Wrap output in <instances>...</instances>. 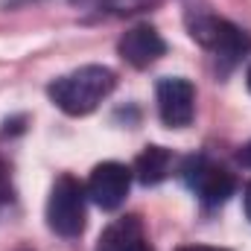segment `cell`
Wrapping results in <instances>:
<instances>
[{
    "label": "cell",
    "instance_id": "cell-15",
    "mask_svg": "<svg viewBox=\"0 0 251 251\" xmlns=\"http://www.w3.org/2000/svg\"><path fill=\"white\" fill-rule=\"evenodd\" d=\"M246 82H249V91H251V67H249V73H246Z\"/></svg>",
    "mask_w": 251,
    "mask_h": 251
},
{
    "label": "cell",
    "instance_id": "cell-3",
    "mask_svg": "<svg viewBox=\"0 0 251 251\" xmlns=\"http://www.w3.org/2000/svg\"><path fill=\"white\" fill-rule=\"evenodd\" d=\"M85 184H79L73 176H59L47 199V225L59 237H79L85 231Z\"/></svg>",
    "mask_w": 251,
    "mask_h": 251
},
{
    "label": "cell",
    "instance_id": "cell-12",
    "mask_svg": "<svg viewBox=\"0 0 251 251\" xmlns=\"http://www.w3.org/2000/svg\"><path fill=\"white\" fill-rule=\"evenodd\" d=\"M178 251H228V249H213V246H181Z\"/></svg>",
    "mask_w": 251,
    "mask_h": 251
},
{
    "label": "cell",
    "instance_id": "cell-13",
    "mask_svg": "<svg viewBox=\"0 0 251 251\" xmlns=\"http://www.w3.org/2000/svg\"><path fill=\"white\" fill-rule=\"evenodd\" d=\"M240 161H243L246 167H251V143H249V146H243V152H240Z\"/></svg>",
    "mask_w": 251,
    "mask_h": 251
},
{
    "label": "cell",
    "instance_id": "cell-7",
    "mask_svg": "<svg viewBox=\"0 0 251 251\" xmlns=\"http://www.w3.org/2000/svg\"><path fill=\"white\" fill-rule=\"evenodd\" d=\"M117 50H120L123 62H128L131 67L140 70V67L155 64L164 53H167V41L161 38V32H158L155 26L140 24V26H131L123 38H120Z\"/></svg>",
    "mask_w": 251,
    "mask_h": 251
},
{
    "label": "cell",
    "instance_id": "cell-14",
    "mask_svg": "<svg viewBox=\"0 0 251 251\" xmlns=\"http://www.w3.org/2000/svg\"><path fill=\"white\" fill-rule=\"evenodd\" d=\"M6 6H21V3H29V0H3Z\"/></svg>",
    "mask_w": 251,
    "mask_h": 251
},
{
    "label": "cell",
    "instance_id": "cell-11",
    "mask_svg": "<svg viewBox=\"0 0 251 251\" xmlns=\"http://www.w3.org/2000/svg\"><path fill=\"white\" fill-rule=\"evenodd\" d=\"M243 204H246V216L251 219V181L246 184V193H243Z\"/></svg>",
    "mask_w": 251,
    "mask_h": 251
},
{
    "label": "cell",
    "instance_id": "cell-10",
    "mask_svg": "<svg viewBox=\"0 0 251 251\" xmlns=\"http://www.w3.org/2000/svg\"><path fill=\"white\" fill-rule=\"evenodd\" d=\"M82 9H94V12H108V15H131V12H143L152 9L164 0H73Z\"/></svg>",
    "mask_w": 251,
    "mask_h": 251
},
{
    "label": "cell",
    "instance_id": "cell-2",
    "mask_svg": "<svg viewBox=\"0 0 251 251\" xmlns=\"http://www.w3.org/2000/svg\"><path fill=\"white\" fill-rule=\"evenodd\" d=\"M190 38L199 41L219 64L222 73H228L234 64H240L251 53V35L237 24L207 12V9H190L187 12Z\"/></svg>",
    "mask_w": 251,
    "mask_h": 251
},
{
    "label": "cell",
    "instance_id": "cell-4",
    "mask_svg": "<svg viewBox=\"0 0 251 251\" xmlns=\"http://www.w3.org/2000/svg\"><path fill=\"white\" fill-rule=\"evenodd\" d=\"M184 181L201 199V204H207V207L225 204L237 190L234 176L225 167H219L207 158H190L187 167H184Z\"/></svg>",
    "mask_w": 251,
    "mask_h": 251
},
{
    "label": "cell",
    "instance_id": "cell-1",
    "mask_svg": "<svg viewBox=\"0 0 251 251\" xmlns=\"http://www.w3.org/2000/svg\"><path fill=\"white\" fill-rule=\"evenodd\" d=\"M114 85H117L114 70H108L102 64H85V67H79L73 73L59 76L47 88V94H50L53 105L62 108L64 114L85 117L114 91Z\"/></svg>",
    "mask_w": 251,
    "mask_h": 251
},
{
    "label": "cell",
    "instance_id": "cell-6",
    "mask_svg": "<svg viewBox=\"0 0 251 251\" xmlns=\"http://www.w3.org/2000/svg\"><path fill=\"white\" fill-rule=\"evenodd\" d=\"M158 114L170 128H187L196 114V88L184 76H167L158 82Z\"/></svg>",
    "mask_w": 251,
    "mask_h": 251
},
{
    "label": "cell",
    "instance_id": "cell-9",
    "mask_svg": "<svg viewBox=\"0 0 251 251\" xmlns=\"http://www.w3.org/2000/svg\"><path fill=\"white\" fill-rule=\"evenodd\" d=\"M170 167H173V152H170V149H164V146H146V149L134 158L131 176H134L140 184L152 187V184H161V181L170 176Z\"/></svg>",
    "mask_w": 251,
    "mask_h": 251
},
{
    "label": "cell",
    "instance_id": "cell-5",
    "mask_svg": "<svg viewBox=\"0 0 251 251\" xmlns=\"http://www.w3.org/2000/svg\"><path fill=\"white\" fill-rule=\"evenodd\" d=\"M131 170L126 164H117V161H105V164H97L88 176V184H85V193L88 199L102 207V210H117L128 196V187H131Z\"/></svg>",
    "mask_w": 251,
    "mask_h": 251
},
{
    "label": "cell",
    "instance_id": "cell-8",
    "mask_svg": "<svg viewBox=\"0 0 251 251\" xmlns=\"http://www.w3.org/2000/svg\"><path fill=\"white\" fill-rule=\"evenodd\" d=\"M97 251H152L143 219L128 213L114 219L97 240Z\"/></svg>",
    "mask_w": 251,
    "mask_h": 251
}]
</instances>
